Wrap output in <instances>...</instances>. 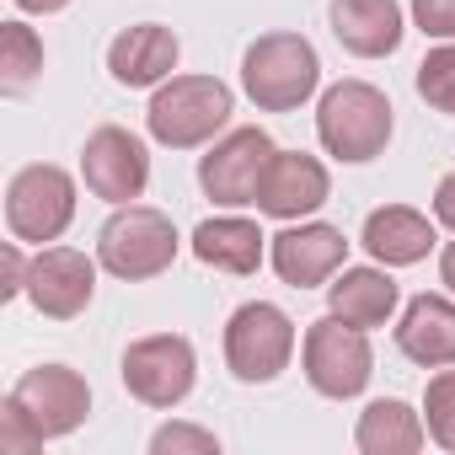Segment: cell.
<instances>
[{"instance_id": "cell-1", "label": "cell", "mask_w": 455, "mask_h": 455, "mask_svg": "<svg viewBox=\"0 0 455 455\" xmlns=\"http://www.w3.org/2000/svg\"><path fill=\"white\" fill-rule=\"evenodd\" d=\"M145 124H150L156 145L198 150L231 124V86L214 81V76H172V81L156 86V97L145 108Z\"/></svg>"}, {"instance_id": "cell-2", "label": "cell", "mask_w": 455, "mask_h": 455, "mask_svg": "<svg viewBox=\"0 0 455 455\" xmlns=\"http://www.w3.org/2000/svg\"><path fill=\"white\" fill-rule=\"evenodd\" d=\"M242 86L258 113H295L322 86V60L300 33H263L242 60Z\"/></svg>"}, {"instance_id": "cell-3", "label": "cell", "mask_w": 455, "mask_h": 455, "mask_svg": "<svg viewBox=\"0 0 455 455\" xmlns=\"http://www.w3.org/2000/svg\"><path fill=\"white\" fill-rule=\"evenodd\" d=\"M316 134H322V150L338 156V161H375L391 140V102L380 86L370 81H338L322 92V108H316Z\"/></svg>"}, {"instance_id": "cell-4", "label": "cell", "mask_w": 455, "mask_h": 455, "mask_svg": "<svg viewBox=\"0 0 455 455\" xmlns=\"http://www.w3.org/2000/svg\"><path fill=\"white\" fill-rule=\"evenodd\" d=\"M97 263L113 279H156L177 263V225L150 204H118L113 220L97 231Z\"/></svg>"}, {"instance_id": "cell-5", "label": "cell", "mask_w": 455, "mask_h": 455, "mask_svg": "<svg viewBox=\"0 0 455 455\" xmlns=\"http://www.w3.org/2000/svg\"><path fill=\"white\" fill-rule=\"evenodd\" d=\"M290 354H295V322L268 300H252L225 322V364L247 386L279 380L290 370Z\"/></svg>"}, {"instance_id": "cell-6", "label": "cell", "mask_w": 455, "mask_h": 455, "mask_svg": "<svg viewBox=\"0 0 455 455\" xmlns=\"http://www.w3.org/2000/svg\"><path fill=\"white\" fill-rule=\"evenodd\" d=\"M76 220V177L65 166H22L6 188V225L17 242H60Z\"/></svg>"}, {"instance_id": "cell-7", "label": "cell", "mask_w": 455, "mask_h": 455, "mask_svg": "<svg viewBox=\"0 0 455 455\" xmlns=\"http://www.w3.org/2000/svg\"><path fill=\"white\" fill-rule=\"evenodd\" d=\"M306 380L322 391V396H332V402H348V396H359L364 386H370V375H375V354H370V338H364V327H348L343 316H322V322H311L306 327Z\"/></svg>"}, {"instance_id": "cell-8", "label": "cell", "mask_w": 455, "mask_h": 455, "mask_svg": "<svg viewBox=\"0 0 455 455\" xmlns=\"http://www.w3.org/2000/svg\"><path fill=\"white\" fill-rule=\"evenodd\" d=\"M193 380H198V359H193V343L177 332H156V338H140L124 348V386L145 407L188 402Z\"/></svg>"}, {"instance_id": "cell-9", "label": "cell", "mask_w": 455, "mask_h": 455, "mask_svg": "<svg viewBox=\"0 0 455 455\" xmlns=\"http://www.w3.org/2000/svg\"><path fill=\"white\" fill-rule=\"evenodd\" d=\"M274 140L263 129H231L220 145H209V156L198 161V188L214 198V204H258V188H263V172L274 161Z\"/></svg>"}, {"instance_id": "cell-10", "label": "cell", "mask_w": 455, "mask_h": 455, "mask_svg": "<svg viewBox=\"0 0 455 455\" xmlns=\"http://www.w3.org/2000/svg\"><path fill=\"white\" fill-rule=\"evenodd\" d=\"M12 402L28 412V423L38 428V439H65L86 423L92 412V386L70 370V364H38L12 386Z\"/></svg>"}, {"instance_id": "cell-11", "label": "cell", "mask_w": 455, "mask_h": 455, "mask_svg": "<svg viewBox=\"0 0 455 455\" xmlns=\"http://www.w3.org/2000/svg\"><path fill=\"white\" fill-rule=\"evenodd\" d=\"M81 177H86V188H92L97 198L129 204V198H140L145 182H150V150H145V140H134L129 129L102 124V129L86 140V150H81Z\"/></svg>"}, {"instance_id": "cell-12", "label": "cell", "mask_w": 455, "mask_h": 455, "mask_svg": "<svg viewBox=\"0 0 455 455\" xmlns=\"http://www.w3.org/2000/svg\"><path fill=\"white\" fill-rule=\"evenodd\" d=\"M97 295V263L76 247H38V258L28 263V300L54 316V322H70L92 306Z\"/></svg>"}, {"instance_id": "cell-13", "label": "cell", "mask_w": 455, "mask_h": 455, "mask_svg": "<svg viewBox=\"0 0 455 455\" xmlns=\"http://www.w3.org/2000/svg\"><path fill=\"white\" fill-rule=\"evenodd\" d=\"M332 182H327V166L306 150H274L268 172H263V188H258V209L274 214V220H306L327 204Z\"/></svg>"}, {"instance_id": "cell-14", "label": "cell", "mask_w": 455, "mask_h": 455, "mask_svg": "<svg viewBox=\"0 0 455 455\" xmlns=\"http://www.w3.org/2000/svg\"><path fill=\"white\" fill-rule=\"evenodd\" d=\"M268 242H274V268H279V279L295 284V290L327 284V279L343 268V258H348L343 231H338V225H322V220L290 225V231H279V236H268Z\"/></svg>"}, {"instance_id": "cell-15", "label": "cell", "mask_w": 455, "mask_h": 455, "mask_svg": "<svg viewBox=\"0 0 455 455\" xmlns=\"http://www.w3.org/2000/svg\"><path fill=\"white\" fill-rule=\"evenodd\" d=\"M177 54H182V49H177V33H172V28H161V22H140V28H124V33L113 38V49H108V70H113L118 86L140 92V86H161V81H172Z\"/></svg>"}, {"instance_id": "cell-16", "label": "cell", "mask_w": 455, "mask_h": 455, "mask_svg": "<svg viewBox=\"0 0 455 455\" xmlns=\"http://www.w3.org/2000/svg\"><path fill=\"white\" fill-rule=\"evenodd\" d=\"M402 6L396 0H332V38L359 54V60H380L402 49Z\"/></svg>"}, {"instance_id": "cell-17", "label": "cell", "mask_w": 455, "mask_h": 455, "mask_svg": "<svg viewBox=\"0 0 455 455\" xmlns=\"http://www.w3.org/2000/svg\"><path fill=\"white\" fill-rule=\"evenodd\" d=\"M434 242H439V236H434L428 214H418V209H407V204H386V209H375V214L364 220V252H370L380 268H412V263L428 258Z\"/></svg>"}, {"instance_id": "cell-18", "label": "cell", "mask_w": 455, "mask_h": 455, "mask_svg": "<svg viewBox=\"0 0 455 455\" xmlns=\"http://www.w3.org/2000/svg\"><path fill=\"white\" fill-rule=\"evenodd\" d=\"M396 348L423 364V370H444L455 364V306L444 295H418L407 300L402 322H396Z\"/></svg>"}, {"instance_id": "cell-19", "label": "cell", "mask_w": 455, "mask_h": 455, "mask_svg": "<svg viewBox=\"0 0 455 455\" xmlns=\"http://www.w3.org/2000/svg\"><path fill=\"white\" fill-rule=\"evenodd\" d=\"M263 231H258V220H242V214H220V220H204L198 231H193V258L204 268H220V274H258L263 268Z\"/></svg>"}, {"instance_id": "cell-20", "label": "cell", "mask_w": 455, "mask_h": 455, "mask_svg": "<svg viewBox=\"0 0 455 455\" xmlns=\"http://www.w3.org/2000/svg\"><path fill=\"white\" fill-rule=\"evenodd\" d=\"M396 300H402V290H396V279L386 268H343L327 284V311L343 316L348 327H364V332L386 327Z\"/></svg>"}, {"instance_id": "cell-21", "label": "cell", "mask_w": 455, "mask_h": 455, "mask_svg": "<svg viewBox=\"0 0 455 455\" xmlns=\"http://www.w3.org/2000/svg\"><path fill=\"white\" fill-rule=\"evenodd\" d=\"M423 418L407 407V402H396V396H380V402H370L364 412H359V428H354V444L364 450V455H412V450H423Z\"/></svg>"}, {"instance_id": "cell-22", "label": "cell", "mask_w": 455, "mask_h": 455, "mask_svg": "<svg viewBox=\"0 0 455 455\" xmlns=\"http://www.w3.org/2000/svg\"><path fill=\"white\" fill-rule=\"evenodd\" d=\"M44 70V44L28 22H6L0 28V86H6L12 97L28 92Z\"/></svg>"}, {"instance_id": "cell-23", "label": "cell", "mask_w": 455, "mask_h": 455, "mask_svg": "<svg viewBox=\"0 0 455 455\" xmlns=\"http://www.w3.org/2000/svg\"><path fill=\"white\" fill-rule=\"evenodd\" d=\"M423 418H428V439L455 455V370H450V364L428 380V391H423Z\"/></svg>"}, {"instance_id": "cell-24", "label": "cell", "mask_w": 455, "mask_h": 455, "mask_svg": "<svg viewBox=\"0 0 455 455\" xmlns=\"http://www.w3.org/2000/svg\"><path fill=\"white\" fill-rule=\"evenodd\" d=\"M418 97L439 113H455V44L428 49V60L418 65Z\"/></svg>"}, {"instance_id": "cell-25", "label": "cell", "mask_w": 455, "mask_h": 455, "mask_svg": "<svg viewBox=\"0 0 455 455\" xmlns=\"http://www.w3.org/2000/svg\"><path fill=\"white\" fill-rule=\"evenodd\" d=\"M150 450H156V455H177V450H198V455H214V450H220V439H214L209 428H188V423H166V428H156V439H150Z\"/></svg>"}, {"instance_id": "cell-26", "label": "cell", "mask_w": 455, "mask_h": 455, "mask_svg": "<svg viewBox=\"0 0 455 455\" xmlns=\"http://www.w3.org/2000/svg\"><path fill=\"white\" fill-rule=\"evenodd\" d=\"M44 439H38V428L28 423V412L6 396V407H0V450L6 455H28V450H38Z\"/></svg>"}, {"instance_id": "cell-27", "label": "cell", "mask_w": 455, "mask_h": 455, "mask_svg": "<svg viewBox=\"0 0 455 455\" xmlns=\"http://www.w3.org/2000/svg\"><path fill=\"white\" fill-rule=\"evenodd\" d=\"M412 22L423 38H455V0H412Z\"/></svg>"}, {"instance_id": "cell-28", "label": "cell", "mask_w": 455, "mask_h": 455, "mask_svg": "<svg viewBox=\"0 0 455 455\" xmlns=\"http://www.w3.org/2000/svg\"><path fill=\"white\" fill-rule=\"evenodd\" d=\"M0 295H28V263H22V247H6V284H0Z\"/></svg>"}, {"instance_id": "cell-29", "label": "cell", "mask_w": 455, "mask_h": 455, "mask_svg": "<svg viewBox=\"0 0 455 455\" xmlns=\"http://www.w3.org/2000/svg\"><path fill=\"white\" fill-rule=\"evenodd\" d=\"M434 220L444 225V231H455V172L439 177V188H434Z\"/></svg>"}, {"instance_id": "cell-30", "label": "cell", "mask_w": 455, "mask_h": 455, "mask_svg": "<svg viewBox=\"0 0 455 455\" xmlns=\"http://www.w3.org/2000/svg\"><path fill=\"white\" fill-rule=\"evenodd\" d=\"M17 12H33V17H49V12H65L70 0H12Z\"/></svg>"}, {"instance_id": "cell-31", "label": "cell", "mask_w": 455, "mask_h": 455, "mask_svg": "<svg viewBox=\"0 0 455 455\" xmlns=\"http://www.w3.org/2000/svg\"><path fill=\"white\" fill-rule=\"evenodd\" d=\"M439 279H444V284L455 290V242H450V247L439 252Z\"/></svg>"}]
</instances>
